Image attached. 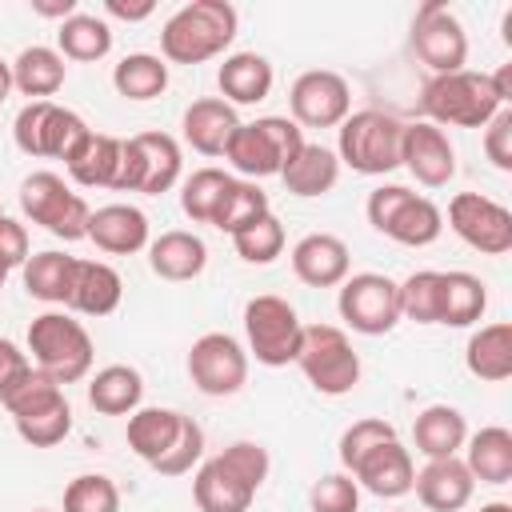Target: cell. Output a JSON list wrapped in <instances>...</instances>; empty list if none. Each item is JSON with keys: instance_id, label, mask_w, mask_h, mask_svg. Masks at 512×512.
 Here are the masks:
<instances>
[{"instance_id": "obj_1", "label": "cell", "mask_w": 512, "mask_h": 512, "mask_svg": "<svg viewBox=\"0 0 512 512\" xmlns=\"http://www.w3.org/2000/svg\"><path fill=\"white\" fill-rule=\"evenodd\" d=\"M268 448L256 440H236L200 464L192 480V500L200 512H248L260 484L268 480Z\"/></svg>"}, {"instance_id": "obj_2", "label": "cell", "mask_w": 512, "mask_h": 512, "mask_svg": "<svg viewBox=\"0 0 512 512\" xmlns=\"http://www.w3.org/2000/svg\"><path fill=\"white\" fill-rule=\"evenodd\" d=\"M240 16L228 0H192L160 28V52L172 64H204L236 40Z\"/></svg>"}, {"instance_id": "obj_3", "label": "cell", "mask_w": 512, "mask_h": 512, "mask_svg": "<svg viewBox=\"0 0 512 512\" xmlns=\"http://www.w3.org/2000/svg\"><path fill=\"white\" fill-rule=\"evenodd\" d=\"M420 108L428 124L436 128H484L504 104L488 80V72H448V76H428L420 88Z\"/></svg>"}, {"instance_id": "obj_4", "label": "cell", "mask_w": 512, "mask_h": 512, "mask_svg": "<svg viewBox=\"0 0 512 512\" xmlns=\"http://www.w3.org/2000/svg\"><path fill=\"white\" fill-rule=\"evenodd\" d=\"M28 352H32V364L52 376L60 388L64 384H76L92 372V336L80 320H72L68 312H40L32 324H28Z\"/></svg>"}, {"instance_id": "obj_5", "label": "cell", "mask_w": 512, "mask_h": 512, "mask_svg": "<svg viewBox=\"0 0 512 512\" xmlns=\"http://www.w3.org/2000/svg\"><path fill=\"white\" fill-rule=\"evenodd\" d=\"M300 148H304V132L296 120L260 116L232 132V140L224 144V160L240 172V180H264V176H280V168Z\"/></svg>"}, {"instance_id": "obj_6", "label": "cell", "mask_w": 512, "mask_h": 512, "mask_svg": "<svg viewBox=\"0 0 512 512\" xmlns=\"http://www.w3.org/2000/svg\"><path fill=\"white\" fill-rule=\"evenodd\" d=\"M336 132H340L336 156L352 172H360V176H388L392 168H400L404 124L392 112H380V108L348 112Z\"/></svg>"}, {"instance_id": "obj_7", "label": "cell", "mask_w": 512, "mask_h": 512, "mask_svg": "<svg viewBox=\"0 0 512 512\" xmlns=\"http://www.w3.org/2000/svg\"><path fill=\"white\" fill-rule=\"evenodd\" d=\"M184 156L176 136L168 132H140L120 140V168L112 180V192H144V196H164L180 180Z\"/></svg>"}, {"instance_id": "obj_8", "label": "cell", "mask_w": 512, "mask_h": 512, "mask_svg": "<svg viewBox=\"0 0 512 512\" xmlns=\"http://www.w3.org/2000/svg\"><path fill=\"white\" fill-rule=\"evenodd\" d=\"M296 364L320 396H344L360 384V356L336 324H308L300 336Z\"/></svg>"}, {"instance_id": "obj_9", "label": "cell", "mask_w": 512, "mask_h": 512, "mask_svg": "<svg viewBox=\"0 0 512 512\" xmlns=\"http://www.w3.org/2000/svg\"><path fill=\"white\" fill-rule=\"evenodd\" d=\"M12 136H16V148L24 156H52V160L68 164L80 152V144L92 136V128L72 108H60L52 100H28L16 112Z\"/></svg>"}, {"instance_id": "obj_10", "label": "cell", "mask_w": 512, "mask_h": 512, "mask_svg": "<svg viewBox=\"0 0 512 512\" xmlns=\"http://www.w3.org/2000/svg\"><path fill=\"white\" fill-rule=\"evenodd\" d=\"M20 212L32 224H40L44 232H52L56 240H88L92 208L56 172H32V176H24V184H20Z\"/></svg>"}, {"instance_id": "obj_11", "label": "cell", "mask_w": 512, "mask_h": 512, "mask_svg": "<svg viewBox=\"0 0 512 512\" xmlns=\"http://www.w3.org/2000/svg\"><path fill=\"white\" fill-rule=\"evenodd\" d=\"M244 332H248V352L256 356V364L264 368L296 364L304 324L284 296H252L244 304Z\"/></svg>"}, {"instance_id": "obj_12", "label": "cell", "mask_w": 512, "mask_h": 512, "mask_svg": "<svg viewBox=\"0 0 512 512\" xmlns=\"http://www.w3.org/2000/svg\"><path fill=\"white\" fill-rule=\"evenodd\" d=\"M340 320L360 336H384L400 324V284L384 272H356L336 296Z\"/></svg>"}, {"instance_id": "obj_13", "label": "cell", "mask_w": 512, "mask_h": 512, "mask_svg": "<svg viewBox=\"0 0 512 512\" xmlns=\"http://www.w3.org/2000/svg\"><path fill=\"white\" fill-rule=\"evenodd\" d=\"M412 52L432 68V76L460 72L468 64V32L460 16L440 0L420 4L412 16Z\"/></svg>"}, {"instance_id": "obj_14", "label": "cell", "mask_w": 512, "mask_h": 512, "mask_svg": "<svg viewBox=\"0 0 512 512\" xmlns=\"http://www.w3.org/2000/svg\"><path fill=\"white\" fill-rule=\"evenodd\" d=\"M188 376L204 396H236L248 384V352L228 332H204L188 348Z\"/></svg>"}, {"instance_id": "obj_15", "label": "cell", "mask_w": 512, "mask_h": 512, "mask_svg": "<svg viewBox=\"0 0 512 512\" xmlns=\"http://www.w3.org/2000/svg\"><path fill=\"white\" fill-rule=\"evenodd\" d=\"M288 108H292V120L300 128H340L344 116L352 112L348 80L340 72H328V68L300 72L288 88Z\"/></svg>"}, {"instance_id": "obj_16", "label": "cell", "mask_w": 512, "mask_h": 512, "mask_svg": "<svg viewBox=\"0 0 512 512\" xmlns=\"http://www.w3.org/2000/svg\"><path fill=\"white\" fill-rule=\"evenodd\" d=\"M448 228L484 256H504L512 248V212L480 192H460L448 204Z\"/></svg>"}, {"instance_id": "obj_17", "label": "cell", "mask_w": 512, "mask_h": 512, "mask_svg": "<svg viewBox=\"0 0 512 512\" xmlns=\"http://www.w3.org/2000/svg\"><path fill=\"white\" fill-rule=\"evenodd\" d=\"M400 168H408L424 188H444L456 176V148L444 136V128L420 120V124H404V140H400Z\"/></svg>"}, {"instance_id": "obj_18", "label": "cell", "mask_w": 512, "mask_h": 512, "mask_svg": "<svg viewBox=\"0 0 512 512\" xmlns=\"http://www.w3.org/2000/svg\"><path fill=\"white\" fill-rule=\"evenodd\" d=\"M356 484H364L372 496L380 500H400L412 492V480H416V468H412V456L400 440H384L376 448H368L356 468L348 472Z\"/></svg>"}, {"instance_id": "obj_19", "label": "cell", "mask_w": 512, "mask_h": 512, "mask_svg": "<svg viewBox=\"0 0 512 512\" xmlns=\"http://www.w3.org/2000/svg\"><path fill=\"white\" fill-rule=\"evenodd\" d=\"M348 268H352L348 244L332 232H308L292 248V272L308 288H336L348 280Z\"/></svg>"}, {"instance_id": "obj_20", "label": "cell", "mask_w": 512, "mask_h": 512, "mask_svg": "<svg viewBox=\"0 0 512 512\" xmlns=\"http://www.w3.org/2000/svg\"><path fill=\"white\" fill-rule=\"evenodd\" d=\"M412 488H416L424 508H432V512H460L472 500L476 480H472V472L464 468L460 456H444V460H428L416 472Z\"/></svg>"}, {"instance_id": "obj_21", "label": "cell", "mask_w": 512, "mask_h": 512, "mask_svg": "<svg viewBox=\"0 0 512 512\" xmlns=\"http://www.w3.org/2000/svg\"><path fill=\"white\" fill-rule=\"evenodd\" d=\"M88 240L108 256H132L148 248V216L136 204H104L88 220Z\"/></svg>"}, {"instance_id": "obj_22", "label": "cell", "mask_w": 512, "mask_h": 512, "mask_svg": "<svg viewBox=\"0 0 512 512\" xmlns=\"http://www.w3.org/2000/svg\"><path fill=\"white\" fill-rule=\"evenodd\" d=\"M184 140L200 152V156H224V144L232 140V132L240 128V116L228 100L220 96H200L184 108Z\"/></svg>"}, {"instance_id": "obj_23", "label": "cell", "mask_w": 512, "mask_h": 512, "mask_svg": "<svg viewBox=\"0 0 512 512\" xmlns=\"http://www.w3.org/2000/svg\"><path fill=\"white\" fill-rule=\"evenodd\" d=\"M204 264H208V244L196 232L172 228V232H160L156 240H148V268L160 280H172V284L196 280L204 272Z\"/></svg>"}, {"instance_id": "obj_24", "label": "cell", "mask_w": 512, "mask_h": 512, "mask_svg": "<svg viewBox=\"0 0 512 512\" xmlns=\"http://www.w3.org/2000/svg\"><path fill=\"white\" fill-rule=\"evenodd\" d=\"M272 80H276L272 76V64L260 52H232V56H224V64L216 72L220 100H228L232 108L236 104H260V100H268Z\"/></svg>"}, {"instance_id": "obj_25", "label": "cell", "mask_w": 512, "mask_h": 512, "mask_svg": "<svg viewBox=\"0 0 512 512\" xmlns=\"http://www.w3.org/2000/svg\"><path fill=\"white\" fill-rule=\"evenodd\" d=\"M412 440H416V452L424 460H444V456H456L468 440V424H464V412L452 408V404H428L416 420H412Z\"/></svg>"}, {"instance_id": "obj_26", "label": "cell", "mask_w": 512, "mask_h": 512, "mask_svg": "<svg viewBox=\"0 0 512 512\" xmlns=\"http://www.w3.org/2000/svg\"><path fill=\"white\" fill-rule=\"evenodd\" d=\"M280 180H284V188L292 196H304V200L324 196L340 180V156L332 148H324V144H308L304 140V148L280 168Z\"/></svg>"}, {"instance_id": "obj_27", "label": "cell", "mask_w": 512, "mask_h": 512, "mask_svg": "<svg viewBox=\"0 0 512 512\" xmlns=\"http://www.w3.org/2000/svg\"><path fill=\"white\" fill-rule=\"evenodd\" d=\"M76 272H80V260L68 256V252H36L24 260V288L28 296L44 300V304H64L72 300V288H76Z\"/></svg>"}, {"instance_id": "obj_28", "label": "cell", "mask_w": 512, "mask_h": 512, "mask_svg": "<svg viewBox=\"0 0 512 512\" xmlns=\"http://www.w3.org/2000/svg\"><path fill=\"white\" fill-rule=\"evenodd\" d=\"M488 308V288L472 272H440V292H436V324L448 328H468L484 316Z\"/></svg>"}, {"instance_id": "obj_29", "label": "cell", "mask_w": 512, "mask_h": 512, "mask_svg": "<svg viewBox=\"0 0 512 512\" xmlns=\"http://www.w3.org/2000/svg\"><path fill=\"white\" fill-rule=\"evenodd\" d=\"M464 364L476 380H488V384H500L512 376V324L508 320H496V324H484L468 336V348H464Z\"/></svg>"}, {"instance_id": "obj_30", "label": "cell", "mask_w": 512, "mask_h": 512, "mask_svg": "<svg viewBox=\"0 0 512 512\" xmlns=\"http://www.w3.org/2000/svg\"><path fill=\"white\" fill-rule=\"evenodd\" d=\"M464 468L480 484H508L512 480V432L500 424L480 428L464 440Z\"/></svg>"}, {"instance_id": "obj_31", "label": "cell", "mask_w": 512, "mask_h": 512, "mask_svg": "<svg viewBox=\"0 0 512 512\" xmlns=\"http://www.w3.org/2000/svg\"><path fill=\"white\" fill-rule=\"evenodd\" d=\"M64 76H68V64L56 48H44V44H32L24 48L16 60H12V84L16 92H24L28 100H48L64 88Z\"/></svg>"}, {"instance_id": "obj_32", "label": "cell", "mask_w": 512, "mask_h": 512, "mask_svg": "<svg viewBox=\"0 0 512 512\" xmlns=\"http://www.w3.org/2000/svg\"><path fill=\"white\" fill-rule=\"evenodd\" d=\"M120 296H124V280L112 264L104 260H80V272H76V288H72V300L68 308H76L80 316H108L120 308Z\"/></svg>"}, {"instance_id": "obj_33", "label": "cell", "mask_w": 512, "mask_h": 512, "mask_svg": "<svg viewBox=\"0 0 512 512\" xmlns=\"http://www.w3.org/2000/svg\"><path fill=\"white\" fill-rule=\"evenodd\" d=\"M144 400V380L128 364H108L88 380V404L100 416H132Z\"/></svg>"}, {"instance_id": "obj_34", "label": "cell", "mask_w": 512, "mask_h": 512, "mask_svg": "<svg viewBox=\"0 0 512 512\" xmlns=\"http://www.w3.org/2000/svg\"><path fill=\"white\" fill-rule=\"evenodd\" d=\"M180 428H184V412H176V408H136L128 416V432L124 436H128V448L144 464H156L172 448Z\"/></svg>"}, {"instance_id": "obj_35", "label": "cell", "mask_w": 512, "mask_h": 512, "mask_svg": "<svg viewBox=\"0 0 512 512\" xmlns=\"http://www.w3.org/2000/svg\"><path fill=\"white\" fill-rule=\"evenodd\" d=\"M60 396H64V388H60L52 376H44L32 360L20 364L16 372H8V376L0 380V404L8 408L12 420H16V416H28V412H36V408H44V404H52V400H60Z\"/></svg>"}, {"instance_id": "obj_36", "label": "cell", "mask_w": 512, "mask_h": 512, "mask_svg": "<svg viewBox=\"0 0 512 512\" xmlns=\"http://www.w3.org/2000/svg\"><path fill=\"white\" fill-rule=\"evenodd\" d=\"M440 232H444V212L428 196H416V192L396 208V216L384 228L388 240L408 244V248H428L440 240Z\"/></svg>"}, {"instance_id": "obj_37", "label": "cell", "mask_w": 512, "mask_h": 512, "mask_svg": "<svg viewBox=\"0 0 512 512\" xmlns=\"http://www.w3.org/2000/svg\"><path fill=\"white\" fill-rule=\"evenodd\" d=\"M56 44H60L56 52H60L64 60L92 64V60H104V56L112 52V28H108V20H100V16L76 12V16H68V20L60 24Z\"/></svg>"}, {"instance_id": "obj_38", "label": "cell", "mask_w": 512, "mask_h": 512, "mask_svg": "<svg viewBox=\"0 0 512 512\" xmlns=\"http://www.w3.org/2000/svg\"><path fill=\"white\" fill-rule=\"evenodd\" d=\"M116 168H120V140L108 132H92L80 144V152L68 160V176L84 188H112Z\"/></svg>"}, {"instance_id": "obj_39", "label": "cell", "mask_w": 512, "mask_h": 512, "mask_svg": "<svg viewBox=\"0 0 512 512\" xmlns=\"http://www.w3.org/2000/svg\"><path fill=\"white\" fill-rule=\"evenodd\" d=\"M112 88L124 100H156L168 88V64L152 52H128L112 68Z\"/></svg>"}, {"instance_id": "obj_40", "label": "cell", "mask_w": 512, "mask_h": 512, "mask_svg": "<svg viewBox=\"0 0 512 512\" xmlns=\"http://www.w3.org/2000/svg\"><path fill=\"white\" fill-rule=\"evenodd\" d=\"M264 212H272V208H268V192H264L256 180L232 176L228 188H224V196H220V204H216V212H212V228H220V232L232 236V232H240L244 224L260 220Z\"/></svg>"}, {"instance_id": "obj_41", "label": "cell", "mask_w": 512, "mask_h": 512, "mask_svg": "<svg viewBox=\"0 0 512 512\" xmlns=\"http://www.w3.org/2000/svg\"><path fill=\"white\" fill-rule=\"evenodd\" d=\"M228 172L224 168H196L184 184H180V208L192 224H212V212L228 188Z\"/></svg>"}, {"instance_id": "obj_42", "label": "cell", "mask_w": 512, "mask_h": 512, "mask_svg": "<svg viewBox=\"0 0 512 512\" xmlns=\"http://www.w3.org/2000/svg\"><path fill=\"white\" fill-rule=\"evenodd\" d=\"M12 424H16V432H20L24 444H32V448H52V444H60V440L72 432L68 396H60V400H52V404L28 412V416H16Z\"/></svg>"}, {"instance_id": "obj_43", "label": "cell", "mask_w": 512, "mask_h": 512, "mask_svg": "<svg viewBox=\"0 0 512 512\" xmlns=\"http://www.w3.org/2000/svg\"><path fill=\"white\" fill-rule=\"evenodd\" d=\"M232 248L244 264H272L280 252H284V224L264 212L260 220L244 224L240 232H232Z\"/></svg>"}, {"instance_id": "obj_44", "label": "cell", "mask_w": 512, "mask_h": 512, "mask_svg": "<svg viewBox=\"0 0 512 512\" xmlns=\"http://www.w3.org/2000/svg\"><path fill=\"white\" fill-rule=\"evenodd\" d=\"M64 512H120V488L104 472H84L64 488Z\"/></svg>"}, {"instance_id": "obj_45", "label": "cell", "mask_w": 512, "mask_h": 512, "mask_svg": "<svg viewBox=\"0 0 512 512\" xmlns=\"http://www.w3.org/2000/svg\"><path fill=\"white\" fill-rule=\"evenodd\" d=\"M436 292H440V272L420 268L400 284V320L412 324H436Z\"/></svg>"}, {"instance_id": "obj_46", "label": "cell", "mask_w": 512, "mask_h": 512, "mask_svg": "<svg viewBox=\"0 0 512 512\" xmlns=\"http://www.w3.org/2000/svg\"><path fill=\"white\" fill-rule=\"evenodd\" d=\"M312 512H360V484L348 472H324L308 488Z\"/></svg>"}, {"instance_id": "obj_47", "label": "cell", "mask_w": 512, "mask_h": 512, "mask_svg": "<svg viewBox=\"0 0 512 512\" xmlns=\"http://www.w3.org/2000/svg\"><path fill=\"white\" fill-rule=\"evenodd\" d=\"M384 440H396V428H392L384 416L352 420V424L344 428V436H340V464H344V472H352V468H356V460H360L368 448L384 444Z\"/></svg>"}, {"instance_id": "obj_48", "label": "cell", "mask_w": 512, "mask_h": 512, "mask_svg": "<svg viewBox=\"0 0 512 512\" xmlns=\"http://www.w3.org/2000/svg\"><path fill=\"white\" fill-rule=\"evenodd\" d=\"M204 456V428L192 420V416H184V428H180V436L172 440V448L152 464L160 476H184V472H192V464Z\"/></svg>"}, {"instance_id": "obj_49", "label": "cell", "mask_w": 512, "mask_h": 512, "mask_svg": "<svg viewBox=\"0 0 512 512\" xmlns=\"http://www.w3.org/2000/svg\"><path fill=\"white\" fill-rule=\"evenodd\" d=\"M484 156L492 160V168L512 172V108H500L484 124Z\"/></svg>"}, {"instance_id": "obj_50", "label": "cell", "mask_w": 512, "mask_h": 512, "mask_svg": "<svg viewBox=\"0 0 512 512\" xmlns=\"http://www.w3.org/2000/svg\"><path fill=\"white\" fill-rule=\"evenodd\" d=\"M408 196H412V188H404V184H380V188H372V192H368V204H364L368 224H372V228L384 236L388 220L396 216V208H400Z\"/></svg>"}, {"instance_id": "obj_51", "label": "cell", "mask_w": 512, "mask_h": 512, "mask_svg": "<svg viewBox=\"0 0 512 512\" xmlns=\"http://www.w3.org/2000/svg\"><path fill=\"white\" fill-rule=\"evenodd\" d=\"M28 260V228L12 216H0V268H24Z\"/></svg>"}, {"instance_id": "obj_52", "label": "cell", "mask_w": 512, "mask_h": 512, "mask_svg": "<svg viewBox=\"0 0 512 512\" xmlns=\"http://www.w3.org/2000/svg\"><path fill=\"white\" fill-rule=\"evenodd\" d=\"M104 12L116 16V20L136 24V20H148V16L156 12V4H152V0H104Z\"/></svg>"}, {"instance_id": "obj_53", "label": "cell", "mask_w": 512, "mask_h": 512, "mask_svg": "<svg viewBox=\"0 0 512 512\" xmlns=\"http://www.w3.org/2000/svg\"><path fill=\"white\" fill-rule=\"evenodd\" d=\"M32 12L64 24L68 16H76V0H32Z\"/></svg>"}, {"instance_id": "obj_54", "label": "cell", "mask_w": 512, "mask_h": 512, "mask_svg": "<svg viewBox=\"0 0 512 512\" xmlns=\"http://www.w3.org/2000/svg\"><path fill=\"white\" fill-rule=\"evenodd\" d=\"M20 364H28V352H20L12 340H4V336H0V380H4L8 372H16Z\"/></svg>"}, {"instance_id": "obj_55", "label": "cell", "mask_w": 512, "mask_h": 512, "mask_svg": "<svg viewBox=\"0 0 512 512\" xmlns=\"http://www.w3.org/2000/svg\"><path fill=\"white\" fill-rule=\"evenodd\" d=\"M12 88H16V84H12V64H8V60H0V104L12 96Z\"/></svg>"}, {"instance_id": "obj_56", "label": "cell", "mask_w": 512, "mask_h": 512, "mask_svg": "<svg viewBox=\"0 0 512 512\" xmlns=\"http://www.w3.org/2000/svg\"><path fill=\"white\" fill-rule=\"evenodd\" d=\"M480 512H512V504H504V500H492V504H484Z\"/></svg>"}, {"instance_id": "obj_57", "label": "cell", "mask_w": 512, "mask_h": 512, "mask_svg": "<svg viewBox=\"0 0 512 512\" xmlns=\"http://www.w3.org/2000/svg\"><path fill=\"white\" fill-rule=\"evenodd\" d=\"M4 280H8V268H0V288H4Z\"/></svg>"}, {"instance_id": "obj_58", "label": "cell", "mask_w": 512, "mask_h": 512, "mask_svg": "<svg viewBox=\"0 0 512 512\" xmlns=\"http://www.w3.org/2000/svg\"><path fill=\"white\" fill-rule=\"evenodd\" d=\"M36 512H48V508H36Z\"/></svg>"}, {"instance_id": "obj_59", "label": "cell", "mask_w": 512, "mask_h": 512, "mask_svg": "<svg viewBox=\"0 0 512 512\" xmlns=\"http://www.w3.org/2000/svg\"><path fill=\"white\" fill-rule=\"evenodd\" d=\"M0 216H4V208H0Z\"/></svg>"}]
</instances>
